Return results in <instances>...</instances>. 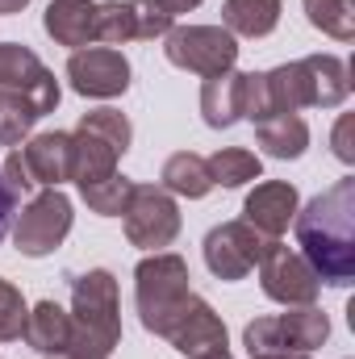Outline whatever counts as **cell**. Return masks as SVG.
<instances>
[{
	"instance_id": "1",
	"label": "cell",
	"mask_w": 355,
	"mask_h": 359,
	"mask_svg": "<svg viewBox=\"0 0 355 359\" xmlns=\"http://www.w3.org/2000/svg\"><path fill=\"white\" fill-rule=\"evenodd\" d=\"M351 92V72L339 55H309L272 72H247V121H267L297 109H339Z\"/></svg>"
},
{
	"instance_id": "2",
	"label": "cell",
	"mask_w": 355,
	"mask_h": 359,
	"mask_svg": "<svg viewBox=\"0 0 355 359\" xmlns=\"http://www.w3.org/2000/svg\"><path fill=\"white\" fill-rule=\"evenodd\" d=\"M297 247L322 284L347 288L355 280V176L335 180L293 217Z\"/></svg>"
},
{
	"instance_id": "3",
	"label": "cell",
	"mask_w": 355,
	"mask_h": 359,
	"mask_svg": "<svg viewBox=\"0 0 355 359\" xmlns=\"http://www.w3.org/2000/svg\"><path fill=\"white\" fill-rule=\"evenodd\" d=\"M121 347V297L117 276L109 268H92L72 276V347L109 359Z\"/></svg>"
},
{
	"instance_id": "4",
	"label": "cell",
	"mask_w": 355,
	"mask_h": 359,
	"mask_svg": "<svg viewBox=\"0 0 355 359\" xmlns=\"http://www.w3.org/2000/svg\"><path fill=\"white\" fill-rule=\"evenodd\" d=\"M188 280H192L188 264L176 251H151L134 268V305H138V322L147 334L168 339L172 326L188 313V305L196 301Z\"/></svg>"
},
{
	"instance_id": "5",
	"label": "cell",
	"mask_w": 355,
	"mask_h": 359,
	"mask_svg": "<svg viewBox=\"0 0 355 359\" xmlns=\"http://www.w3.org/2000/svg\"><path fill=\"white\" fill-rule=\"evenodd\" d=\"M134 126L121 109H92L80 117V126L72 130V180L96 184L117 172V159L130 151Z\"/></svg>"
},
{
	"instance_id": "6",
	"label": "cell",
	"mask_w": 355,
	"mask_h": 359,
	"mask_svg": "<svg viewBox=\"0 0 355 359\" xmlns=\"http://www.w3.org/2000/svg\"><path fill=\"white\" fill-rule=\"evenodd\" d=\"M72 196L63 188H42L38 196L25 201L21 213H13V247L25 259H46L63 247V238L72 234Z\"/></svg>"
},
{
	"instance_id": "7",
	"label": "cell",
	"mask_w": 355,
	"mask_h": 359,
	"mask_svg": "<svg viewBox=\"0 0 355 359\" xmlns=\"http://www.w3.org/2000/svg\"><path fill=\"white\" fill-rule=\"evenodd\" d=\"M326 339H330V318L318 305H297L288 313L255 318L243 330L247 355H264V351H297V355H309Z\"/></svg>"
},
{
	"instance_id": "8",
	"label": "cell",
	"mask_w": 355,
	"mask_h": 359,
	"mask_svg": "<svg viewBox=\"0 0 355 359\" xmlns=\"http://www.w3.org/2000/svg\"><path fill=\"white\" fill-rule=\"evenodd\" d=\"M168 63L192 76H222L239 63V38L222 25H172L163 34Z\"/></svg>"
},
{
	"instance_id": "9",
	"label": "cell",
	"mask_w": 355,
	"mask_h": 359,
	"mask_svg": "<svg viewBox=\"0 0 355 359\" xmlns=\"http://www.w3.org/2000/svg\"><path fill=\"white\" fill-rule=\"evenodd\" d=\"M121 217H126L130 247H142V251H168L184 226L176 196L163 184H134V196Z\"/></svg>"
},
{
	"instance_id": "10",
	"label": "cell",
	"mask_w": 355,
	"mask_h": 359,
	"mask_svg": "<svg viewBox=\"0 0 355 359\" xmlns=\"http://www.w3.org/2000/svg\"><path fill=\"white\" fill-rule=\"evenodd\" d=\"M276 238L260 234L255 226H247L243 217L239 222H222L205 234V268L213 271L217 280H243L260 268V259L267 255Z\"/></svg>"
},
{
	"instance_id": "11",
	"label": "cell",
	"mask_w": 355,
	"mask_h": 359,
	"mask_svg": "<svg viewBox=\"0 0 355 359\" xmlns=\"http://www.w3.org/2000/svg\"><path fill=\"white\" fill-rule=\"evenodd\" d=\"M260 288H264L267 301L297 309V305H314L318 301L322 280H318V271L305 264L301 251H293L288 243L276 238L267 247V255L260 259Z\"/></svg>"
},
{
	"instance_id": "12",
	"label": "cell",
	"mask_w": 355,
	"mask_h": 359,
	"mask_svg": "<svg viewBox=\"0 0 355 359\" xmlns=\"http://www.w3.org/2000/svg\"><path fill=\"white\" fill-rule=\"evenodd\" d=\"M0 88L21 92V96L38 109V117L55 113V109H59V96H63L55 72H51L29 46H21V42H0Z\"/></svg>"
},
{
	"instance_id": "13",
	"label": "cell",
	"mask_w": 355,
	"mask_h": 359,
	"mask_svg": "<svg viewBox=\"0 0 355 359\" xmlns=\"http://www.w3.org/2000/svg\"><path fill=\"white\" fill-rule=\"evenodd\" d=\"M67 80H72V92H80L88 100L126 96V88H130V59L117 46H84V50H72Z\"/></svg>"
},
{
	"instance_id": "14",
	"label": "cell",
	"mask_w": 355,
	"mask_h": 359,
	"mask_svg": "<svg viewBox=\"0 0 355 359\" xmlns=\"http://www.w3.org/2000/svg\"><path fill=\"white\" fill-rule=\"evenodd\" d=\"M168 343L176 347L184 359H213V355H230V334H226V322L213 313L209 301H192L188 313L180 318L168 334Z\"/></svg>"
},
{
	"instance_id": "15",
	"label": "cell",
	"mask_w": 355,
	"mask_h": 359,
	"mask_svg": "<svg viewBox=\"0 0 355 359\" xmlns=\"http://www.w3.org/2000/svg\"><path fill=\"white\" fill-rule=\"evenodd\" d=\"M297 209H301V196H297V188H293L288 180H264V184H255V188L247 192V201H243V222L255 226L267 238H280V234L293 226Z\"/></svg>"
},
{
	"instance_id": "16",
	"label": "cell",
	"mask_w": 355,
	"mask_h": 359,
	"mask_svg": "<svg viewBox=\"0 0 355 359\" xmlns=\"http://www.w3.org/2000/svg\"><path fill=\"white\" fill-rule=\"evenodd\" d=\"M21 159H25L38 188H59V184L72 180V134L67 130L38 134L21 147Z\"/></svg>"
},
{
	"instance_id": "17",
	"label": "cell",
	"mask_w": 355,
	"mask_h": 359,
	"mask_svg": "<svg viewBox=\"0 0 355 359\" xmlns=\"http://www.w3.org/2000/svg\"><path fill=\"white\" fill-rule=\"evenodd\" d=\"M243 109H247V72H222V76H209L205 88H201V117L209 130H230L234 121H243Z\"/></svg>"
},
{
	"instance_id": "18",
	"label": "cell",
	"mask_w": 355,
	"mask_h": 359,
	"mask_svg": "<svg viewBox=\"0 0 355 359\" xmlns=\"http://www.w3.org/2000/svg\"><path fill=\"white\" fill-rule=\"evenodd\" d=\"M42 29L72 50L96 46V4L92 0H51L42 13Z\"/></svg>"
},
{
	"instance_id": "19",
	"label": "cell",
	"mask_w": 355,
	"mask_h": 359,
	"mask_svg": "<svg viewBox=\"0 0 355 359\" xmlns=\"http://www.w3.org/2000/svg\"><path fill=\"white\" fill-rule=\"evenodd\" d=\"M21 339L29 343V351L38 355H63L72 347V313L59 305V301H38L25 318V330Z\"/></svg>"
},
{
	"instance_id": "20",
	"label": "cell",
	"mask_w": 355,
	"mask_h": 359,
	"mask_svg": "<svg viewBox=\"0 0 355 359\" xmlns=\"http://www.w3.org/2000/svg\"><path fill=\"white\" fill-rule=\"evenodd\" d=\"M163 188L172 192V196H188V201H201V196H209L217 184L209 176V163H205V155H196V151H176V155H168V163H163Z\"/></svg>"
},
{
	"instance_id": "21",
	"label": "cell",
	"mask_w": 355,
	"mask_h": 359,
	"mask_svg": "<svg viewBox=\"0 0 355 359\" xmlns=\"http://www.w3.org/2000/svg\"><path fill=\"white\" fill-rule=\"evenodd\" d=\"M280 0H226L222 4V29L234 38H267L280 25Z\"/></svg>"
},
{
	"instance_id": "22",
	"label": "cell",
	"mask_w": 355,
	"mask_h": 359,
	"mask_svg": "<svg viewBox=\"0 0 355 359\" xmlns=\"http://www.w3.org/2000/svg\"><path fill=\"white\" fill-rule=\"evenodd\" d=\"M255 138L272 159H301L309 147V126L297 113H280V117H267L255 126Z\"/></svg>"
},
{
	"instance_id": "23",
	"label": "cell",
	"mask_w": 355,
	"mask_h": 359,
	"mask_svg": "<svg viewBox=\"0 0 355 359\" xmlns=\"http://www.w3.org/2000/svg\"><path fill=\"white\" fill-rule=\"evenodd\" d=\"M205 163H209L213 184H222V188H243V184H251V180L264 176L260 155L247 151V147H222V151H213Z\"/></svg>"
},
{
	"instance_id": "24",
	"label": "cell",
	"mask_w": 355,
	"mask_h": 359,
	"mask_svg": "<svg viewBox=\"0 0 355 359\" xmlns=\"http://www.w3.org/2000/svg\"><path fill=\"white\" fill-rule=\"evenodd\" d=\"M305 17L314 29H322L335 42L355 38V0H305Z\"/></svg>"
},
{
	"instance_id": "25",
	"label": "cell",
	"mask_w": 355,
	"mask_h": 359,
	"mask_svg": "<svg viewBox=\"0 0 355 359\" xmlns=\"http://www.w3.org/2000/svg\"><path fill=\"white\" fill-rule=\"evenodd\" d=\"M80 196H84V205H88L92 213H100V217H121L126 205H130V196H134V180L121 176V172H113L109 180L80 184Z\"/></svg>"
},
{
	"instance_id": "26",
	"label": "cell",
	"mask_w": 355,
	"mask_h": 359,
	"mask_svg": "<svg viewBox=\"0 0 355 359\" xmlns=\"http://www.w3.org/2000/svg\"><path fill=\"white\" fill-rule=\"evenodd\" d=\"M138 29H134V0H105L96 4V42L100 46H121V42H134Z\"/></svg>"
},
{
	"instance_id": "27",
	"label": "cell",
	"mask_w": 355,
	"mask_h": 359,
	"mask_svg": "<svg viewBox=\"0 0 355 359\" xmlns=\"http://www.w3.org/2000/svg\"><path fill=\"white\" fill-rule=\"evenodd\" d=\"M34 126H38V109L21 92L0 88V147H17L21 138H29Z\"/></svg>"
},
{
	"instance_id": "28",
	"label": "cell",
	"mask_w": 355,
	"mask_h": 359,
	"mask_svg": "<svg viewBox=\"0 0 355 359\" xmlns=\"http://www.w3.org/2000/svg\"><path fill=\"white\" fill-rule=\"evenodd\" d=\"M25 318H29V309H25V297H21V288H17V284H8V280L0 276V343H13V339H21V330H25Z\"/></svg>"
},
{
	"instance_id": "29",
	"label": "cell",
	"mask_w": 355,
	"mask_h": 359,
	"mask_svg": "<svg viewBox=\"0 0 355 359\" xmlns=\"http://www.w3.org/2000/svg\"><path fill=\"white\" fill-rule=\"evenodd\" d=\"M172 25H176V13H172L163 0H134V29H138L142 42L163 38Z\"/></svg>"
},
{
	"instance_id": "30",
	"label": "cell",
	"mask_w": 355,
	"mask_h": 359,
	"mask_svg": "<svg viewBox=\"0 0 355 359\" xmlns=\"http://www.w3.org/2000/svg\"><path fill=\"white\" fill-rule=\"evenodd\" d=\"M0 180H4V188H8V196L21 205V196H29L38 184L29 176V168H25V159H21V151H8L4 155V163H0Z\"/></svg>"
},
{
	"instance_id": "31",
	"label": "cell",
	"mask_w": 355,
	"mask_h": 359,
	"mask_svg": "<svg viewBox=\"0 0 355 359\" xmlns=\"http://www.w3.org/2000/svg\"><path fill=\"white\" fill-rule=\"evenodd\" d=\"M351 113H343L339 117V126H335V155L343 159V163H355V147H351Z\"/></svg>"
},
{
	"instance_id": "32",
	"label": "cell",
	"mask_w": 355,
	"mask_h": 359,
	"mask_svg": "<svg viewBox=\"0 0 355 359\" xmlns=\"http://www.w3.org/2000/svg\"><path fill=\"white\" fill-rule=\"evenodd\" d=\"M13 213H17V201L8 196V188H4V180H0V243H4V234H8V226H13Z\"/></svg>"
},
{
	"instance_id": "33",
	"label": "cell",
	"mask_w": 355,
	"mask_h": 359,
	"mask_svg": "<svg viewBox=\"0 0 355 359\" xmlns=\"http://www.w3.org/2000/svg\"><path fill=\"white\" fill-rule=\"evenodd\" d=\"M163 4H168V8H172V13H192V8H196V4H201V0H163Z\"/></svg>"
},
{
	"instance_id": "34",
	"label": "cell",
	"mask_w": 355,
	"mask_h": 359,
	"mask_svg": "<svg viewBox=\"0 0 355 359\" xmlns=\"http://www.w3.org/2000/svg\"><path fill=\"white\" fill-rule=\"evenodd\" d=\"M25 4H29V0H0V13H4V17H13V13H21Z\"/></svg>"
},
{
	"instance_id": "35",
	"label": "cell",
	"mask_w": 355,
	"mask_h": 359,
	"mask_svg": "<svg viewBox=\"0 0 355 359\" xmlns=\"http://www.w3.org/2000/svg\"><path fill=\"white\" fill-rule=\"evenodd\" d=\"M251 359H309V355H297V351H264V355H251Z\"/></svg>"
},
{
	"instance_id": "36",
	"label": "cell",
	"mask_w": 355,
	"mask_h": 359,
	"mask_svg": "<svg viewBox=\"0 0 355 359\" xmlns=\"http://www.w3.org/2000/svg\"><path fill=\"white\" fill-rule=\"evenodd\" d=\"M46 359H100V355H88V351H63V355H46Z\"/></svg>"
},
{
	"instance_id": "37",
	"label": "cell",
	"mask_w": 355,
	"mask_h": 359,
	"mask_svg": "<svg viewBox=\"0 0 355 359\" xmlns=\"http://www.w3.org/2000/svg\"><path fill=\"white\" fill-rule=\"evenodd\" d=\"M213 359H230V355H213Z\"/></svg>"
}]
</instances>
